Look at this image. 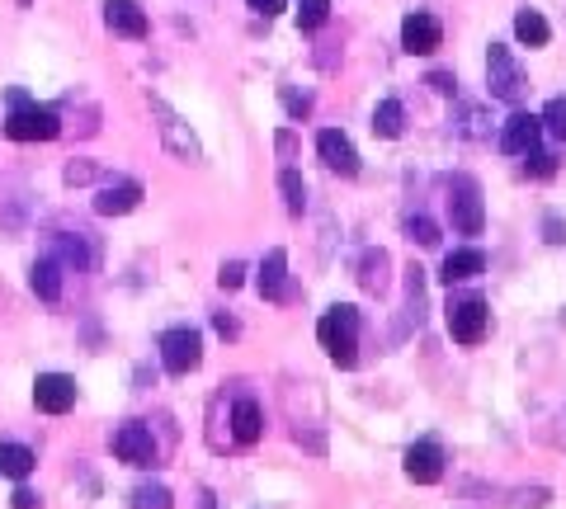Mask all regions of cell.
Returning <instances> with one entry per match:
<instances>
[{"mask_svg": "<svg viewBox=\"0 0 566 509\" xmlns=\"http://www.w3.org/2000/svg\"><path fill=\"white\" fill-rule=\"evenodd\" d=\"M5 99H10V118H5V137H10V142H52V137L62 132L57 109L34 104L24 90H10Z\"/></svg>", "mask_w": 566, "mask_h": 509, "instance_id": "cell-1", "label": "cell"}, {"mask_svg": "<svg viewBox=\"0 0 566 509\" xmlns=\"http://www.w3.org/2000/svg\"><path fill=\"white\" fill-rule=\"evenodd\" d=\"M317 340L340 368H354V359H359V312L354 307H331L317 321Z\"/></svg>", "mask_w": 566, "mask_h": 509, "instance_id": "cell-2", "label": "cell"}, {"mask_svg": "<svg viewBox=\"0 0 566 509\" xmlns=\"http://www.w3.org/2000/svg\"><path fill=\"white\" fill-rule=\"evenodd\" d=\"M444 203H449V217H453V231L458 236H482L486 227V203H482V184L472 180V175H453L444 184Z\"/></svg>", "mask_w": 566, "mask_h": 509, "instance_id": "cell-3", "label": "cell"}, {"mask_svg": "<svg viewBox=\"0 0 566 509\" xmlns=\"http://www.w3.org/2000/svg\"><path fill=\"white\" fill-rule=\"evenodd\" d=\"M486 85H491V95L500 104H519V99L529 95V71L515 62V52L491 43L486 48Z\"/></svg>", "mask_w": 566, "mask_h": 509, "instance_id": "cell-4", "label": "cell"}, {"mask_svg": "<svg viewBox=\"0 0 566 509\" xmlns=\"http://www.w3.org/2000/svg\"><path fill=\"white\" fill-rule=\"evenodd\" d=\"M161 363H166L170 378H189L203 363V335L194 326H175L161 335Z\"/></svg>", "mask_w": 566, "mask_h": 509, "instance_id": "cell-5", "label": "cell"}, {"mask_svg": "<svg viewBox=\"0 0 566 509\" xmlns=\"http://www.w3.org/2000/svg\"><path fill=\"white\" fill-rule=\"evenodd\" d=\"M491 326V307L482 297H453L449 302V335L458 345H482Z\"/></svg>", "mask_w": 566, "mask_h": 509, "instance_id": "cell-6", "label": "cell"}, {"mask_svg": "<svg viewBox=\"0 0 566 509\" xmlns=\"http://www.w3.org/2000/svg\"><path fill=\"white\" fill-rule=\"evenodd\" d=\"M151 118H156V128H161V137H166V147L180 156V161H203V147H199V137L189 132V123H184L175 109H170L166 99H156L151 95Z\"/></svg>", "mask_w": 566, "mask_h": 509, "instance_id": "cell-7", "label": "cell"}, {"mask_svg": "<svg viewBox=\"0 0 566 509\" xmlns=\"http://www.w3.org/2000/svg\"><path fill=\"white\" fill-rule=\"evenodd\" d=\"M439 43H444V24L430 10H411V15L401 19V48L411 52V57H430Z\"/></svg>", "mask_w": 566, "mask_h": 509, "instance_id": "cell-8", "label": "cell"}, {"mask_svg": "<svg viewBox=\"0 0 566 509\" xmlns=\"http://www.w3.org/2000/svg\"><path fill=\"white\" fill-rule=\"evenodd\" d=\"M34 406L48 415H67L76 406V378H67V373H38Z\"/></svg>", "mask_w": 566, "mask_h": 509, "instance_id": "cell-9", "label": "cell"}, {"mask_svg": "<svg viewBox=\"0 0 566 509\" xmlns=\"http://www.w3.org/2000/svg\"><path fill=\"white\" fill-rule=\"evenodd\" d=\"M317 156L326 161V170H335V175H359V151H354V142L345 137V132H335V128H326V132H317Z\"/></svg>", "mask_w": 566, "mask_h": 509, "instance_id": "cell-10", "label": "cell"}, {"mask_svg": "<svg viewBox=\"0 0 566 509\" xmlns=\"http://www.w3.org/2000/svg\"><path fill=\"white\" fill-rule=\"evenodd\" d=\"M114 453L128 467H151L156 462V439H151L147 425H123V429H114Z\"/></svg>", "mask_w": 566, "mask_h": 509, "instance_id": "cell-11", "label": "cell"}, {"mask_svg": "<svg viewBox=\"0 0 566 509\" xmlns=\"http://www.w3.org/2000/svg\"><path fill=\"white\" fill-rule=\"evenodd\" d=\"M406 477L416 481V486H434V481L444 477V448L434 444V439L411 444L406 448Z\"/></svg>", "mask_w": 566, "mask_h": 509, "instance_id": "cell-12", "label": "cell"}, {"mask_svg": "<svg viewBox=\"0 0 566 509\" xmlns=\"http://www.w3.org/2000/svg\"><path fill=\"white\" fill-rule=\"evenodd\" d=\"M538 137H543V123H538V114H524V109H515V114L505 118V128H500V151L524 156V151L538 147Z\"/></svg>", "mask_w": 566, "mask_h": 509, "instance_id": "cell-13", "label": "cell"}, {"mask_svg": "<svg viewBox=\"0 0 566 509\" xmlns=\"http://www.w3.org/2000/svg\"><path fill=\"white\" fill-rule=\"evenodd\" d=\"M104 24L123 38H147V10L137 0H104Z\"/></svg>", "mask_w": 566, "mask_h": 509, "instance_id": "cell-14", "label": "cell"}, {"mask_svg": "<svg viewBox=\"0 0 566 509\" xmlns=\"http://www.w3.org/2000/svg\"><path fill=\"white\" fill-rule=\"evenodd\" d=\"M137 203H142V184L118 180V184H104L100 194H95V213L100 217H123V213H133Z\"/></svg>", "mask_w": 566, "mask_h": 509, "instance_id": "cell-15", "label": "cell"}, {"mask_svg": "<svg viewBox=\"0 0 566 509\" xmlns=\"http://www.w3.org/2000/svg\"><path fill=\"white\" fill-rule=\"evenodd\" d=\"M260 297H269V302H293V283H288V255H283V250H269L265 264H260Z\"/></svg>", "mask_w": 566, "mask_h": 509, "instance_id": "cell-16", "label": "cell"}, {"mask_svg": "<svg viewBox=\"0 0 566 509\" xmlns=\"http://www.w3.org/2000/svg\"><path fill=\"white\" fill-rule=\"evenodd\" d=\"M52 260H57V264H71L76 274H85V269H95L90 231H62V236H57V250H52Z\"/></svg>", "mask_w": 566, "mask_h": 509, "instance_id": "cell-17", "label": "cell"}, {"mask_svg": "<svg viewBox=\"0 0 566 509\" xmlns=\"http://www.w3.org/2000/svg\"><path fill=\"white\" fill-rule=\"evenodd\" d=\"M477 274H486V255L477 246L449 250V255H444V269H439L444 283H463V279H477Z\"/></svg>", "mask_w": 566, "mask_h": 509, "instance_id": "cell-18", "label": "cell"}, {"mask_svg": "<svg viewBox=\"0 0 566 509\" xmlns=\"http://www.w3.org/2000/svg\"><path fill=\"white\" fill-rule=\"evenodd\" d=\"M260 434H265V415H260V406L250 396H241L232 411V439L250 448V444H260Z\"/></svg>", "mask_w": 566, "mask_h": 509, "instance_id": "cell-19", "label": "cell"}, {"mask_svg": "<svg viewBox=\"0 0 566 509\" xmlns=\"http://www.w3.org/2000/svg\"><path fill=\"white\" fill-rule=\"evenodd\" d=\"M29 288H34L43 302H57V297H62V264L52 260V255L34 260V269H29Z\"/></svg>", "mask_w": 566, "mask_h": 509, "instance_id": "cell-20", "label": "cell"}, {"mask_svg": "<svg viewBox=\"0 0 566 509\" xmlns=\"http://www.w3.org/2000/svg\"><path fill=\"white\" fill-rule=\"evenodd\" d=\"M515 38L524 43V48H548L552 24H548L543 15H538V10H529V5H524V10L515 15Z\"/></svg>", "mask_w": 566, "mask_h": 509, "instance_id": "cell-21", "label": "cell"}, {"mask_svg": "<svg viewBox=\"0 0 566 509\" xmlns=\"http://www.w3.org/2000/svg\"><path fill=\"white\" fill-rule=\"evenodd\" d=\"M34 448H24V444H0V477H10V481H24L29 472H34Z\"/></svg>", "mask_w": 566, "mask_h": 509, "instance_id": "cell-22", "label": "cell"}, {"mask_svg": "<svg viewBox=\"0 0 566 509\" xmlns=\"http://www.w3.org/2000/svg\"><path fill=\"white\" fill-rule=\"evenodd\" d=\"M373 132H378V137H401V132H406V109H401V99H383V104L373 109Z\"/></svg>", "mask_w": 566, "mask_h": 509, "instance_id": "cell-23", "label": "cell"}, {"mask_svg": "<svg viewBox=\"0 0 566 509\" xmlns=\"http://www.w3.org/2000/svg\"><path fill=\"white\" fill-rule=\"evenodd\" d=\"M387 250H368L364 260H359V283H364L368 293H383L387 288Z\"/></svg>", "mask_w": 566, "mask_h": 509, "instance_id": "cell-24", "label": "cell"}, {"mask_svg": "<svg viewBox=\"0 0 566 509\" xmlns=\"http://www.w3.org/2000/svg\"><path fill=\"white\" fill-rule=\"evenodd\" d=\"M279 189H283V203H288V213L302 217V208H307V184H302L298 170H283V175H279Z\"/></svg>", "mask_w": 566, "mask_h": 509, "instance_id": "cell-25", "label": "cell"}, {"mask_svg": "<svg viewBox=\"0 0 566 509\" xmlns=\"http://www.w3.org/2000/svg\"><path fill=\"white\" fill-rule=\"evenodd\" d=\"M133 509H175V500H170V491L161 481H142L133 491Z\"/></svg>", "mask_w": 566, "mask_h": 509, "instance_id": "cell-26", "label": "cell"}, {"mask_svg": "<svg viewBox=\"0 0 566 509\" xmlns=\"http://www.w3.org/2000/svg\"><path fill=\"white\" fill-rule=\"evenodd\" d=\"M326 19H331V0H298V29L302 33H317Z\"/></svg>", "mask_w": 566, "mask_h": 509, "instance_id": "cell-27", "label": "cell"}, {"mask_svg": "<svg viewBox=\"0 0 566 509\" xmlns=\"http://www.w3.org/2000/svg\"><path fill=\"white\" fill-rule=\"evenodd\" d=\"M538 123H543V132H552L557 142H566V95L548 99V109L538 114Z\"/></svg>", "mask_w": 566, "mask_h": 509, "instance_id": "cell-28", "label": "cell"}, {"mask_svg": "<svg viewBox=\"0 0 566 509\" xmlns=\"http://www.w3.org/2000/svg\"><path fill=\"white\" fill-rule=\"evenodd\" d=\"M524 175H533V180H552L557 175V156L552 151H524Z\"/></svg>", "mask_w": 566, "mask_h": 509, "instance_id": "cell-29", "label": "cell"}, {"mask_svg": "<svg viewBox=\"0 0 566 509\" xmlns=\"http://www.w3.org/2000/svg\"><path fill=\"white\" fill-rule=\"evenodd\" d=\"M406 231H411V241H420V246H439V227H434L425 213L406 217Z\"/></svg>", "mask_w": 566, "mask_h": 509, "instance_id": "cell-30", "label": "cell"}, {"mask_svg": "<svg viewBox=\"0 0 566 509\" xmlns=\"http://www.w3.org/2000/svg\"><path fill=\"white\" fill-rule=\"evenodd\" d=\"M458 132H463V137H477V142H482V137H491V128H482V109H477V104H467V109H463V123H458Z\"/></svg>", "mask_w": 566, "mask_h": 509, "instance_id": "cell-31", "label": "cell"}, {"mask_svg": "<svg viewBox=\"0 0 566 509\" xmlns=\"http://www.w3.org/2000/svg\"><path fill=\"white\" fill-rule=\"evenodd\" d=\"M279 95H283V104H288V114H293V118H307V114H312V95H298L293 85H283Z\"/></svg>", "mask_w": 566, "mask_h": 509, "instance_id": "cell-32", "label": "cell"}, {"mask_svg": "<svg viewBox=\"0 0 566 509\" xmlns=\"http://www.w3.org/2000/svg\"><path fill=\"white\" fill-rule=\"evenodd\" d=\"M217 283H222V288H241V283H246V264L227 260L222 269H217Z\"/></svg>", "mask_w": 566, "mask_h": 509, "instance_id": "cell-33", "label": "cell"}, {"mask_svg": "<svg viewBox=\"0 0 566 509\" xmlns=\"http://www.w3.org/2000/svg\"><path fill=\"white\" fill-rule=\"evenodd\" d=\"M543 241H552V246H562V241H566V222L557 213L543 217Z\"/></svg>", "mask_w": 566, "mask_h": 509, "instance_id": "cell-34", "label": "cell"}, {"mask_svg": "<svg viewBox=\"0 0 566 509\" xmlns=\"http://www.w3.org/2000/svg\"><path fill=\"white\" fill-rule=\"evenodd\" d=\"M95 180V165L90 161H71L67 165V184H90Z\"/></svg>", "mask_w": 566, "mask_h": 509, "instance_id": "cell-35", "label": "cell"}, {"mask_svg": "<svg viewBox=\"0 0 566 509\" xmlns=\"http://www.w3.org/2000/svg\"><path fill=\"white\" fill-rule=\"evenodd\" d=\"M425 85H434L439 95H453V90H458V81H453V71H430V81H425Z\"/></svg>", "mask_w": 566, "mask_h": 509, "instance_id": "cell-36", "label": "cell"}, {"mask_svg": "<svg viewBox=\"0 0 566 509\" xmlns=\"http://www.w3.org/2000/svg\"><path fill=\"white\" fill-rule=\"evenodd\" d=\"M213 326H217V335H227V340H236V335H241L236 316H227V312H217V316H213Z\"/></svg>", "mask_w": 566, "mask_h": 509, "instance_id": "cell-37", "label": "cell"}, {"mask_svg": "<svg viewBox=\"0 0 566 509\" xmlns=\"http://www.w3.org/2000/svg\"><path fill=\"white\" fill-rule=\"evenodd\" d=\"M38 505H43V500H38L29 486H19V491H15V509H38Z\"/></svg>", "mask_w": 566, "mask_h": 509, "instance_id": "cell-38", "label": "cell"}, {"mask_svg": "<svg viewBox=\"0 0 566 509\" xmlns=\"http://www.w3.org/2000/svg\"><path fill=\"white\" fill-rule=\"evenodd\" d=\"M283 5H288V0H250V10H260V15H279V10H283Z\"/></svg>", "mask_w": 566, "mask_h": 509, "instance_id": "cell-39", "label": "cell"}, {"mask_svg": "<svg viewBox=\"0 0 566 509\" xmlns=\"http://www.w3.org/2000/svg\"><path fill=\"white\" fill-rule=\"evenodd\" d=\"M203 509H217V500H213V495H208V491H203Z\"/></svg>", "mask_w": 566, "mask_h": 509, "instance_id": "cell-40", "label": "cell"}]
</instances>
